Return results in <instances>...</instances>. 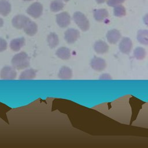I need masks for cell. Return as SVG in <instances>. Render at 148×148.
I'll use <instances>...</instances> for the list:
<instances>
[{
  "label": "cell",
  "mask_w": 148,
  "mask_h": 148,
  "mask_svg": "<svg viewBox=\"0 0 148 148\" xmlns=\"http://www.w3.org/2000/svg\"><path fill=\"white\" fill-rule=\"evenodd\" d=\"M24 1H32V0H24Z\"/></svg>",
  "instance_id": "cell-31"
},
{
  "label": "cell",
  "mask_w": 148,
  "mask_h": 148,
  "mask_svg": "<svg viewBox=\"0 0 148 148\" xmlns=\"http://www.w3.org/2000/svg\"><path fill=\"white\" fill-rule=\"evenodd\" d=\"M94 49L98 54H104L108 51L109 46L105 42L102 40H98L95 42Z\"/></svg>",
  "instance_id": "cell-11"
},
{
  "label": "cell",
  "mask_w": 148,
  "mask_h": 148,
  "mask_svg": "<svg viewBox=\"0 0 148 148\" xmlns=\"http://www.w3.org/2000/svg\"><path fill=\"white\" fill-rule=\"evenodd\" d=\"M73 18L75 23L83 31H86L89 29V21L83 13L80 12H76L73 14Z\"/></svg>",
  "instance_id": "cell-2"
},
{
  "label": "cell",
  "mask_w": 148,
  "mask_h": 148,
  "mask_svg": "<svg viewBox=\"0 0 148 148\" xmlns=\"http://www.w3.org/2000/svg\"><path fill=\"white\" fill-rule=\"evenodd\" d=\"M132 47V42L128 37L123 38L119 45V50L123 54H128L130 53Z\"/></svg>",
  "instance_id": "cell-7"
},
{
  "label": "cell",
  "mask_w": 148,
  "mask_h": 148,
  "mask_svg": "<svg viewBox=\"0 0 148 148\" xmlns=\"http://www.w3.org/2000/svg\"><path fill=\"white\" fill-rule=\"evenodd\" d=\"M61 1H65V2H68V1H69V0H61Z\"/></svg>",
  "instance_id": "cell-30"
},
{
  "label": "cell",
  "mask_w": 148,
  "mask_h": 148,
  "mask_svg": "<svg viewBox=\"0 0 148 148\" xmlns=\"http://www.w3.org/2000/svg\"><path fill=\"white\" fill-rule=\"evenodd\" d=\"M106 0H96V1H97V2L98 3H103L104 2H105Z\"/></svg>",
  "instance_id": "cell-28"
},
{
  "label": "cell",
  "mask_w": 148,
  "mask_h": 148,
  "mask_svg": "<svg viewBox=\"0 0 148 148\" xmlns=\"http://www.w3.org/2000/svg\"><path fill=\"white\" fill-rule=\"evenodd\" d=\"M109 16V13L105 9H97L94 12V17L98 21H103Z\"/></svg>",
  "instance_id": "cell-14"
},
{
  "label": "cell",
  "mask_w": 148,
  "mask_h": 148,
  "mask_svg": "<svg viewBox=\"0 0 148 148\" xmlns=\"http://www.w3.org/2000/svg\"><path fill=\"white\" fill-rule=\"evenodd\" d=\"M125 0H107V4L109 6L114 7L117 5L121 4Z\"/></svg>",
  "instance_id": "cell-24"
},
{
  "label": "cell",
  "mask_w": 148,
  "mask_h": 148,
  "mask_svg": "<svg viewBox=\"0 0 148 148\" xmlns=\"http://www.w3.org/2000/svg\"><path fill=\"white\" fill-rule=\"evenodd\" d=\"M112 79V77H111V76L109 73H106L102 74L99 77V79L100 80H111Z\"/></svg>",
  "instance_id": "cell-26"
},
{
  "label": "cell",
  "mask_w": 148,
  "mask_h": 148,
  "mask_svg": "<svg viewBox=\"0 0 148 148\" xmlns=\"http://www.w3.org/2000/svg\"><path fill=\"white\" fill-rule=\"evenodd\" d=\"M16 76L17 72L14 68L9 66H4L0 73L1 78L3 80H13L16 77Z\"/></svg>",
  "instance_id": "cell-4"
},
{
  "label": "cell",
  "mask_w": 148,
  "mask_h": 148,
  "mask_svg": "<svg viewBox=\"0 0 148 148\" xmlns=\"http://www.w3.org/2000/svg\"><path fill=\"white\" fill-rule=\"evenodd\" d=\"M79 31L73 28H69L65 32V39L69 44L75 43L79 38Z\"/></svg>",
  "instance_id": "cell-8"
},
{
  "label": "cell",
  "mask_w": 148,
  "mask_h": 148,
  "mask_svg": "<svg viewBox=\"0 0 148 148\" xmlns=\"http://www.w3.org/2000/svg\"><path fill=\"white\" fill-rule=\"evenodd\" d=\"M7 48V42L2 38H0V52L5 50Z\"/></svg>",
  "instance_id": "cell-25"
},
{
  "label": "cell",
  "mask_w": 148,
  "mask_h": 148,
  "mask_svg": "<svg viewBox=\"0 0 148 148\" xmlns=\"http://www.w3.org/2000/svg\"><path fill=\"white\" fill-rule=\"evenodd\" d=\"M121 34L120 31L116 29L109 30L106 34V38L110 44H116L120 40Z\"/></svg>",
  "instance_id": "cell-10"
},
{
  "label": "cell",
  "mask_w": 148,
  "mask_h": 148,
  "mask_svg": "<svg viewBox=\"0 0 148 148\" xmlns=\"http://www.w3.org/2000/svg\"><path fill=\"white\" fill-rule=\"evenodd\" d=\"M25 40L24 37L14 39L10 43V47L14 51H19L20 49L25 45Z\"/></svg>",
  "instance_id": "cell-13"
},
{
  "label": "cell",
  "mask_w": 148,
  "mask_h": 148,
  "mask_svg": "<svg viewBox=\"0 0 148 148\" xmlns=\"http://www.w3.org/2000/svg\"><path fill=\"white\" fill-rule=\"evenodd\" d=\"M90 65L91 68L97 71H102L105 69L106 66V63L104 59L94 57L91 61Z\"/></svg>",
  "instance_id": "cell-9"
},
{
  "label": "cell",
  "mask_w": 148,
  "mask_h": 148,
  "mask_svg": "<svg viewBox=\"0 0 148 148\" xmlns=\"http://www.w3.org/2000/svg\"><path fill=\"white\" fill-rule=\"evenodd\" d=\"M146 53L145 49L141 47H136L134 51V57L138 60H141L144 59L146 57Z\"/></svg>",
  "instance_id": "cell-22"
},
{
  "label": "cell",
  "mask_w": 148,
  "mask_h": 148,
  "mask_svg": "<svg viewBox=\"0 0 148 148\" xmlns=\"http://www.w3.org/2000/svg\"><path fill=\"white\" fill-rule=\"evenodd\" d=\"M58 76L61 79H70L72 77V71L69 67L64 66L60 68Z\"/></svg>",
  "instance_id": "cell-17"
},
{
  "label": "cell",
  "mask_w": 148,
  "mask_h": 148,
  "mask_svg": "<svg viewBox=\"0 0 148 148\" xmlns=\"http://www.w3.org/2000/svg\"><path fill=\"white\" fill-rule=\"evenodd\" d=\"M37 71L32 68L26 69L23 71L20 75L19 79L20 80H29L33 79L36 77Z\"/></svg>",
  "instance_id": "cell-15"
},
{
  "label": "cell",
  "mask_w": 148,
  "mask_h": 148,
  "mask_svg": "<svg viewBox=\"0 0 148 148\" xmlns=\"http://www.w3.org/2000/svg\"><path fill=\"white\" fill-rule=\"evenodd\" d=\"M137 39L140 43L144 45H148V30H139L137 33Z\"/></svg>",
  "instance_id": "cell-18"
},
{
  "label": "cell",
  "mask_w": 148,
  "mask_h": 148,
  "mask_svg": "<svg viewBox=\"0 0 148 148\" xmlns=\"http://www.w3.org/2000/svg\"><path fill=\"white\" fill-rule=\"evenodd\" d=\"M113 13L114 15L116 17H123L126 14V10L125 8L121 4L117 5L115 6H114L113 9Z\"/></svg>",
  "instance_id": "cell-23"
},
{
  "label": "cell",
  "mask_w": 148,
  "mask_h": 148,
  "mask_svg": "<svg viewBox=\"0 0 148 148\" xmlns=\"http://www.w3.org/2000/svg\"><path fill=\"white\" fill-rule=\"evenodd\" d=\"M43 6L39 2H35L31 4L27 9V13L34 18H38L42 14Z\"/></svg>",
  "instance_id": "cell-3"
},
{
  "label": "cell",
  "mask_w": 148,
  "mask_h": 148,
  "mask_svg": "<svg viewBox=\"0 0 148 148\" xmlns=\"http://www.w3.org/2000/svg\"><path fill=\"white\" fill-rule=\"evenodd\" d=\"M11 62L13 66L17 69H24L29 66V57L25 52H21L15 54Z\"/></svg>",
  "instance_id": "cell-1"
},
{
  "label": "cell",
  "mask_w": 148,
  "mask_h": 148,
  "mask_svg": "<svg viewBox=\"0 0 148 148\" xmlns=\"http://www.w3.org/2000/svg\"><path fill=\"white\" fill-rule=\"evenodd\" d=\"M23 29L26 34L29 36H34L37 32L38 26L35 22L29 20Z\"/></svg>",
  "instance_id": "cell-12"
},
{
  "label": "cell",
  "mask_w": 148,
  "mask_h": 148,
  "mask_svg": "<svg viewBox=\"0 0 148 148\" xmlns=\"http://www.w3.org/2000/svg\"><path fill=\"white\" fill-rule=\"evenodd\" d=\"M143 21L145 24L148 27V13L146 14L143 17Z\"/></svg>",
  "instance_id": "cell-27"
},
{
  "label": "cell",
  "mask_w": 148,
  "mask_h": 148,
  "mask_svg": "<svg viewBox=\"0 0 148 148\" xmlns=\"http://www.w3.org/2000/svg\"><path fill=\"white\" fill-rule=\"evenodd\" d=\"M47 42L49 47L51 49L55 48L59 43V39L58 35L54 32H51L47 36Z\"/></svg>",
  "instance_id": "cell-20"
},
{
  "label": "cell",
  "mask_w": 148,
  "mask_h": 148,
  "mask_svg": "<svg viewBox=\"0 0 148 148\" xmlns=\"http://www.w3.org/2000/svg\"><path fill=\"white\" fill-rule=\"evenodd\" d=\"M64 3L61 0H54L50 4V10L53 12H58L63 9Z\"/></svg>",
  "instance_id": "cell-21"
},
{
  "label": "cell",
  "mask_w": 148,
  "mask_h": 148,
  "mask_svg": "<svg viewBox=\"0 0 148 148\" xmlns=\"http://www.w3.org/2000/svg\"><path fill=\"white\" fill-rule=\"evenodd\" d=\"M56 55L62 60H68L71 57L70 50L65 47H61L56 51Z\"/></svg>",
  "instance_id": "cell-19"
},
{
  "label": "cell",
  "mask_w": 148,
  "mask_h": 148,
  "mask_svg": "<svg viewBox=\"0 0 148 148\" xmlns=\"http://www.w3.org/2000/svg\"><path fill=\"white\" fill-rule=\"evenodd\" d=\"M11 11V5L6 0H0V14L8 16Z\"/></svg>",
  "instance_id": "cell-16"
},
{
  "label": "cell",
  "mask_w": 148,
  "mask_h": 148,
  "mask_svg": "<svg viewBox=\"0 0 148 148\" xmlns=\"http://www.w3.org/2000/svg\"><path fill=\"white\" fill-rule=\"evenodd\" d=\"M3 21L2 18L0 17V28L3 26Z\"/></svg>",
  "instance_id": "cell-29"
},
{
  "label": "cell",
  "mask_w": 148,
  "mask_h": 148,
  "mask_svg": "<svg viewBox=\"0 0 148 148\" xmlns=\"http://www.w3.org/2000/svg\"><path fill=\"white\" fill-rule=\"evenodd\" d=\"M29 20H30L28 17L24 15L18 14L13 18L12 24L14 27L20 29L23 28Z\"/></svg>",
  "instance_id": "cell-5"
},
{
  "label": "cell",
  "mask_w": 148,
  "mask_h": 148,
  "mask_svg": "<svg viewBox=\"0 0 148 148\" xmlns=\"http://www.w3.org/2000/svg\"><path fill=\"white\" fill-rule=\"evenodd\" d=\"M56 21L57 24L61 28L68 27L71 22V17L68 13L66 12H61L56 16Z\"/></svg>",
  "instance_id": "cell-6"
}]
</instances>
